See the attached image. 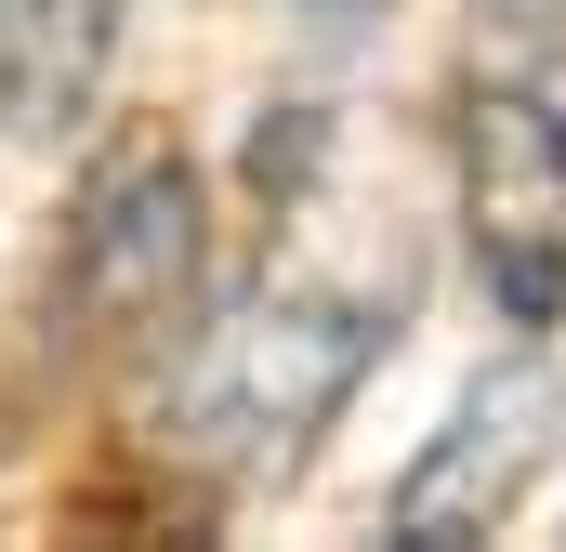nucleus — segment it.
Wrapping results in <instances>:
<instances>
[{
  "label": "nucleus",
  "mask_w": 566,
  "mask_h": 552,
  "mask_svg": "<svg viewBox=\"0 0 566 552\" xmlns=\"http://www.w3.org/2000/svg\"><path fill=\"white\" fill-rule=\"evenodd\" d=\"M382 342H396V329H382V302H356V289H316V276L238 289V302L185 342V382H171L185 460H211L224 487L303 474V447L343 421V395L369 382Z\"/></svg>",
  "instance_id": "1"
},
{
  "label": "nucleus",
  "mask_w": 566,
  "mask_h": 552,
  "mask_svg": "<svg viewBox=\"0 0 566 552\" xmlns=\"http://www.w3.org/2000/svg\"><path fill=\"white\" fill-rule=\"evenodd\" d=\"M448 158H461V251L488 276V302L514 329H554L566 316V106L488 79V93H461Z\"/></svg>",
  "instance_id": "2"
},
{
  "label": "nucleus",
  "mask_w": 566,
  "mask_h": 552,
  "mask_svg": "<svg viewBox=\"0 0 566 552\" xmlns=\"http://www.w3.org/2000/svg\"><path fill=\"white\" fill-rule=\"evenodd\" d=\"M198 264H211V198L171 145H119L66 224V316L93 342H158L185 302H198Z\"/></svg>",
  "instance_id": "3"
},
{
  "label": "nucleus",
  "mask_w": 566,
  "mask_h": 552,
  "mask_svg": "<svg viewBox=\"0 0 566 552\" xmlns=\"http://www.w3.org/2000/svg\"><path fill=\"white\" fill-rule=\"evenodd\" d=\"M554 460H566V369L554 355H501V369L448 408V434L409 460V487H396L382 527H396L409 552L488 540V527H514V500H527Z\"/></svg>",
  "instance_id": "4"
},
{
  "label": "nucleus",
  "mask_w": 566,
  "mask_h": 552,
  "mask_svg": "<svg viewBox=\"0 0 566 552\" xmlns=\"http://www.w3.org/2000/svg\"><path fill=\"white\" fill-rule=\"evenodd\" d=\"M106 66H119V0H0V132H80L106 106Z\"/></svg>",
  "instance_id": "5"
}]
</instances>
